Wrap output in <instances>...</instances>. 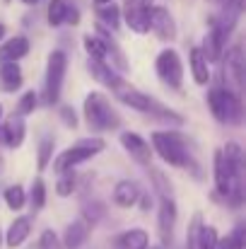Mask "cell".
I'll return each mask as SVG.
<instances>
[{
	"label": "cell",
	"mask_w": 246,
	"mask_h": 249,
	"mask_svg": "<svg viewBox=\"0 0 246 249\" xmlns=\"http://www.w3.org/2000/svg\"><path fill=\"white\" fill-rule=\"evenodd\" d=\"M150 143H152L150 145L152 153H157L166 165L179 167V169H191L196 177H200V172H198L200 167L193 160V155H191V150L186 145V138L181 133H176L171 128L169 131H155L150 136Z\"/></svg>",
	"instance_id": "1"
},
{
	"label": "cell",
	"mask_w": 246,
	"mask_h": 249,
	"mask_svg": "<svg viewBox=\"0 0 246 249\" xmlns=\"http://www.w3.org/2000/svg\"><path fill=\"white\" fill-rule=\"evenodd\" d=\"M58 116H61V121H63L68 128H78V114H75L73 107H61Z\"/></svg>",
	"instance_id": "35"
},
{
	"label": "cell",
	"mask_w": 246,
	"mask_h": 249,
	"mask_svg": "<svg viewBox=\"0 0 246 249\" xmlns=\"http://www.w3.org/2000/svg\"><path fill=\"white\" fill-rule=\"evenodd\" d=\"M155 73L166 87L171 89H181L183 85V63L179 51L174 49H162L155 58Z\"/></svg>",
	"instance_id": "6"
},
{
	"label": "cell",
	"mask_w": 246,
	"mask_h": 249,
	"mask_svg": "<svg viewBox=\"0 0 246 249\" xmlns=\"http://www.w3.org/2000/svg\"><path fill=\"white\" fill-rule=\"evenodd\" d=\"M138 203H140V211H143V213H150V208H152V198H150L148 194H143V191H140Z\"/></svg>",
	"instance_id": "38"
},
{
	"label": "cell",
	"mask_w": 246,
	"mask_h": 249,
	"mask_svg": "<svg viewBox=\"0 0 246 249\" xmlns=\"http://www.w3.org/2000/svg\"><path fill=\"white\" fill-rule=\"evenodd\" d=\"M2 198H5V206L10 208V211H22L24 206H27V191L19 186V184H15V186H7L5 189V194H2Z\"/></svg>",
	"instance_id": "25"
},
{
	"label": "cell",
	"mask_w": 246,
	"mask_h": 249,
	"mask_svg": "<svg viewBox=\"0 0 246 249\" xmlns=\"http://www.w3.org/2000/svg\"><path fill=\"white\" fill-rule=\"evenodd\" d=\"M24 83V75H22V68L19 63H0V87L5 92H17Z\"/></svg>",
	"instance_id": "21"
},
{
	"label": "cell",
	"mask_w": 246,
	"mask_h": 249,
	"mask_svg": "<svg viewBox=\"0 0 246 249\" xmlns=\"http://www.w3.org/2000/svg\"><path fill=\"white\" fill-rule=\"evenodd\" d=\"M118 141H121V145H123V150L138 162V165H145L150 167L152 162V148H150V143L143 138V136H138V133H131V131H123L121 136H118Z\"/></svg>",
	"instance_id": "10"
},
{
	"label": "cell",
	"mask_w": 246,
	"mask_h": 249,
	"mask_svg": "<svg viewBox=\"0 0 246 249\" xmlns=\"http://www.w3.org/2000/svg\"><path fill=\"white\" fill-rule=\"evenodd\" d=\"M106 148V141L99 138V136H89V138H80L75 145H70L68 150H63L58 158L51 160L53 172L61 174V172H68V169H75L78 165L92 160L94 155H99L101 150Z\"/></svg>",
	"instance_id": "4"
},
{
	"label": "cell",
	"mask_w": 246,
	"mask_h": 249,
	"mask_svg": "<svg viewBox=\"0 0 246 249\" xmlns=\"http://www.w3.org/2000/svg\"><path fill=\"white\" fill-rule=\"evenodd\" d=\"M217 240H220V235H217L215 225H205L203 223L200 237H198V249H217Z\"/></svg>",
	"instance_id": "31"
},
{
	"label": "cell",
	"mask_w": 246,
	"mask_h": 249,
	"mask_svg": "<svg viewBox=\"0 0 246 249\" xmlns=\"http://www.w3.org/2000/svg\"><path fill=\"white\" fill-rule=\"evenodd\" d=\"M150 29L162 41H174L176 39V22H174L171 12L166 7H162V5H152L150 7Z\"/></svg>",
	"instance_id": "12"
},
{
	"label": "cell",
	"mask_w": 246,
	"mask_h": 249,
	"mask_svg": "<svg viewBox=\"0 0 246 249\" xmlns=\"http://www.w3.org/2000/svg\"><path fill=\"white\" fill-rule=\"evenodd\" d=\"M39 249H56L58 247V237H56V232H51V230H46L41 237H39Z\"/></svg>",
	"instance_id": "36"
},
{
	"label": "cell",
	"mask_w": 246,
	"mask_h": 249,
	"mask_svg": "<svg viewBox=\"0 0 246 249\" xmlns=\"http://www.w3.org/2000/svg\"><path fill=\"white\" fill-rule=\"evenodd\" d=\"M150 7L152 5L140 2V0H126V5L121 10V17L126 19V24L135 34H148L150 32Z\"/></svg>",
	"instance_id": "9"
},
{
	"label": "cell",
	"mask_w": 246,
	"mask_h": 249,
	"mask_svg": "<svg viewBox=\"0 0 246 249\" xmlns=\"http://www.w3.org/2000/svg\"><path fill=\"white\" fill-rule=\"evenodd\" d=\"M0 247H2V230H0Z\"/></svg>",
	"instance_id": "44"
},
{
	"label": "cell",
	"mask_w": 246,
	"mask_h": 249,
	"mask_svg": "<svg viewBox=\"0 0 246 249\" xmlns=\"http://www.w3.org/2000/svg\"><path fill=\"white\" fill-rule=\"evenodd\" d=\"M36 107H39V94H36L34 89H29V92H24V94L19 97V102H17V114L27 119L29 114H34Z\"/></svg>",
	"instance_id": "30"
},
{
	"label": "cell",
	"mask_w": 246,
	"mask_h": 249,
	"mask_svg": "<svg viewBox=\"0 0 246 249\" xmlns=\"http://www.w3.org/2000/svg\"><path fill=\"white\" fill-rule=\"evenodd\" d=\"M24 136H27L24 116L12 114V116H7V119L0 124V141H2L10 150H17V148L24 143Z\"/></svg>",
	"instance_id": "13"
},
{
	"label": "cell",
	"mask_w": 246,
	"mask_h": 249,
	"mask_svg": "<svg viewBox=\"0 0 246 249\" xmlns=\"http://www.w3.org/2000/svg\"><path fill=\"white\" fill-rule=\"evenodd\" d=\"M138 196H140V186L131 179H121L116 186H114V194H111V201L118 206V208H131L138 203Z\"/></svg>",
	"instance_id": "18"
},
{
	"label": "cell",
	"mask_w": 246,
	"mask_h": 249,
	"mask_svg": "<svg viewBox=\"0 0 246 249\" xmlns=\"http://www.w3.org/2000/svg\"><path fill=\"white\" fill-rule=\"evenodd\" d=\"M53 150H56V138L53 136H46L41 138L39 148H36V169L39 172H46L51 160H53Z\"/></svg>",
	"instance_id": "24"
},
{
	"label": "cell",
	"mask_w": 246,
	"mask_h": 249,
	"mask_svg": "<svg viewBox=\"0 0 246 249\" xmlns=\"http://www.w3.org/2000/svg\"><path fill=\"white\" fill-rule=\"evenodd\" d=\"M188 71H191V78L196 85L205 87L210 83V63L205 61V56L200 53L198 46H191V51H188Z\"/></svg>",
	"instance_id": "17"
},
{
	"label": "cell",
	"mask_w": 246,
	"mask_h": 249,
	"mask_svg": "<svg viewBox=\"0 0 246 249\" xmlns=\"http://www.w3.org/2000/svg\"><path fill=\"white\" fill-rule=\"evenodd\" d=\"M66 24H80V10L75 7V5H68V10H66Z\"/></svg>",
	"instance_id": "37"
},
{
	"label": "cell",
	"mask_w": 246,
	"mask_h": 249,
	"mask_svg": "<svg viewBox=\"0 0 246 249\" xmlns=\"http://www.w3.org/2000/svg\"><path fill=\"white\" fill-rule=\"evenodd\" d=\"M208 107L210 114L220 121V124H242L244 116V107H242V94H237L234 89L225 87V85H215L208 92Z\"/></svg>",
	"instance_id": "3"
},
{
	"label": "cell",
	"mask_w": 246,
	"mask_h": 249,
	"mask_svg": "<svg viewBox=\"0 0 246 249\" xmlns=\"http://www.w3.org/2000/svg\"><path fill=\"white\" fill-rule=\"evenodd\" d=\"M22 2H24V5H36L39 0H22Z\"/></svg>",
	"instance_id": "42"
},
{
	"label": "cell",
	"mask_w": 246,
	"mask_h": 249,
	"mask_svg": "<svg viewBox=\"0 0 246 249\" xmlns=\"http://www.w3.org/2000/svg\"><path fill=\"white\" fill-rule=\"evenodd\" d=\"M227 36H230V34H227L225 29H220L217 24H210V32L205 34L203 44L198 46V49H200V53L205 56V61H208V63H217V61L225 56Z\"/></svg>",
	"instance_id": "11"
},
{
	"label": "cell",
	"mask_w": 246,
	"mask_h": 249,
	"mask_svg": "<svg viewBox=\"0 0 246 249\" xmlns=\"http://www.w3.org/2000/svg\"><path fill=\"white\" fill-rule=\"evenodd\" d=\"M5 2H12V0H5Z\"/></svg>",
	"instance_id": "47"
},
{
	"label": "cell",
	"mask_w": 246,
	"mask_h": 249,
	"mask_svg": "<svg viewBox=\"0 0 246 249\" xmlns=\"http://www.w3.org/2000/svg\"><path fill=\"white\" fill-rule=\"evenodd\" d=\"M97 36H99V39L104 41V46H106V61L111 58V68L118 71V73H126V71H128V58H126L123 49L118 46V41L111 36V29L104 27V24H97Z\"/></svg>",
	"instance_id": "14"
},
{
	"label": "cell",
	"mask_w": 246,
	"mask_h": 249,
	"mask_svg": "<svg viewBox=\"0 0 246 249\" xmlns=\"http://www.w3.org/2000/svg\"><path fill=\"white\" fill-rule=\"evenodd\" d=\"M75 186H78V177H75V169L61 172V179L56 181V194H58L61 198H68V196H73Z\"/></svg>",
	"instance_id": "27"
},
{
	"label": "cell",
	"mask_w": 246,
	"mask_h": 249,
	"mask_svg": "<svg viewBox=\"0 0 246 249\" xmlns=\"http://www.w3.org/2000/svg\"><path fill=\"white\" fill-rule=\"evenodd\" d=\"M148 249H164V247H148Z\"/></svg>",
	"instance_id": "46"
},
{
	"label": "cell",
	"mask_w": 246,
	"mask_h": 249,
	"mask_svg": "<svg viewBox=\"0 0 246 249\" xmlns=\"http://www.w3.org/2000/svg\"><path fill=\"white\" fill-rule=\"evenodd\" d=\"M66 73H68L66 51H61V49L51 51L49 58H46V78H44V97H41V102L46 107L58 104L61 92H63V83H66Z\"/></svg>",
	"instance_id": "5"
},
{
	"label": "cell",
	"mask_w": 246,
	"mask_h": 249,
	"mask_svg": "<svg viewBox=\"0 0 246 249\" xmlns=\"http://www.w3.org/2000/svg\"><path fill=\"white\" fill-rule=\"evenodd\" d=\"M225 80L227 87L234 89L237 94L244 92V53L239 44H234L225 56Z\"/></svg>",
	"instance_id": "8"
},
{
	"label": "cell",
	"mask_w": 246,
	"mask_h": 249,
	"mask_svg": "<svg viewBox=\"0 0 246 249\" xmlns=\"http://www.w3.org/2000/svg\"><path fill=\"white\" fill-rule=\"evenodd\" d=\"M220 2L222 7H237V10H244V0H215Z\"/></svg>",
	"instance_id": "39"
},
{
	"label": "cell",
	"mask_w": 246,
	"mask_h": 249,
	"mask_svg": "<svg viewBox=\"0 0 246 249\" xmlns=\"http://www.w3.org/2000/svg\"><path fill=\"white\" fill-rule=\"evenodd\" d=\"M29 235H32V218H29V215H17V218L10 223L7 232L2 235V240H5V247L17 249L29 240Z\"/></svg>",
	"instance_id": "15"
},
{
	"label": "cell",
	"mask_w": 246,
	"mask_h": 249,
	"mask_svg": "<svg viewBox=\"0 0 246 249\" xmlns=\"http://www.w3.org/2000/svg\"><path fill=\"white\" fill-rule=\"evenodd\" d=\"M114 247L116 249H148L150 247V235L143 228H131L121 235L114 237Z\"/></svg>",
	"instance_id": "19"
},
{
	"label": "cell",
	"mask_w": 246,
	"mask_h": 249,
	"mask_svg": "<svg viewBox=\"0 0 246 249\" xmlns=\"http://www.w3.org/2000/svg\"><path fill=\"white\" fill-rule=\"evenodd\" d=\"M87 71H89V75H92L97 83H101L104 87H111L114 80L121 75V73H116L106 61H94V58H89V61H87Z\"/></svg>",
	"instance_id": "22"
},
{
	"label": "cell",
	"mask_w": 246,
	"mask_h": 249,
	"mask_svg": "<svg viewBox=\"0 0 246 249\" xmlns=\"http://www.w3.org/2000/svg\"><path fill=\"white\" fill-rule=\"evenodd\" d=\"M97 17H99V24H104V27H109L111 32H116L118 24H121V7L114 5V2L99 5V7H97Z\"/></svg>",
	"instance_id": "23"
},
{
	"label": "cell",
	"mask_w": 246,
	"mask_h": 249,
	"mask_svg": "<svg viewBox=\"0 0 246 249\" xmlns=\"http://www.w3.org/2000/svg\"><path fill=\"white\" fill-rule=\"evenodd\" d=\"M227 240H230L232 249H244L246 247V228L244 225H237V228L232 230V235H227Z\"/></svg>",
	"instance_id": "34"
},
{
	"label": "cell",
	"mask_w": 246,
	"mask_h": 249,
	"mask_svg": "<svg viewBox=\"0 0 246 249\" xmlns=\"http://www.w3.org/2000/svg\"><path fill=\"white\" fill-rule=\"evenodd\" d=\"M140 2H148V5H152V0H140Z\"/></svg>",
	"instance_id": "45"
},
{
	"label": "cell",
	"mask_w": 246,
	"mask_h": 249,
	"mask_svg": "<svg viewBox=\"0 0 246 249\" xmlns=\"http://www.w3.org/2000/svg\"><path fill=\"white\" fill-rule=\"evenodd\" d=\"M29 203L34 211H41L46 206V181L41 177H36L32 181V189H29Z\"/></svg>",
	"instance_id": "28"
},
{
	"label": "cell",
	"mask_w": 246,
	"mask_h": 249,
	"mask_svg": "<svg viewBox=\"0 0 246 249\" xmlns=\"http://www.w3.org/2000/svg\"><path fill=\"white\" fill-rule=\"evenodd\" d=\"M5 34H7V27H5V24H2V22H0V41H2V39H5Z\"/></svg>",
	"instance_id": "40"
},
{
	"label": "cell",
	"mask_w": 246,
	"mask_h": 249,
	"mask_svg": "<svg viewBox=\"0 0 246 249\" xmlns=\"http://www.w3.org/2000/svg\"><path fill=\"white\" fill-rule=\"evenodd\" d=\"M82 46H84V51H87L89 58H94V61H106V46H104V41H101L97 34H84Z\"/></svg>",
	"instance_id": "26"
},
{
	"label": "cell",
	"mask_w": 246,
	"mask_h": 249,
	"mask_svg": "<svg viewBox=\"0 0 246 249\" xmlns=\"http://www.w3.org/2000/svg\"><path fill=\"white\" fill-rule=\"evenodd\" d=\"M176 218H179V208L174 196H160V208H157V232L164 247L171 245L174 240V228H176Z\"/></svg>",
	"instance_id": "7"
},
{
	"label": "cell",
	"mask_w": 246,
	"mask_h": 249,
	"mask_svg": "<svg viewBox=\"0 0 246 249\" xmlns=\"http://www.w3.org/2000/svg\"><path fill=\"white\" fill-rule=\"evenodd\" d=\"M89 232H92V225H87L84 220H73L68 228H66V232H63V247L66 249H80L84 242H87V237H89Z\"/></svg>",
	"instance_id": "20"
},
{
	"label": "cell",
	"mask_w": 246,
	"mask_h": 249,
	"mask_svg": "<svg viewBox=\"0 0 246 249\" xmlns=\"http://www.w3.org/2000/svg\"><path fill=\"white\" fill-rule=\"evenodd\" d=\"M104 215V206L99 203V201H94V203H89L87 208H84V213H82V220L87 223V225H97V220Z\"/></svg>",
	"instance_id": "33"
},
{
	"label": "cell",
	"mask_w": 246,
	"mask_h": 249,
	"mask_svg": "<svg viewBox=\"0 0 246 249\" xmlns=\"http://www.w3.org/2000/svg\"><path fill=\"white\" fill-rule=\"evenodd\" d=\"M97 5H106V2H114V0H94Z\"/></svg>",
	"instance_id": "41"
},
{
	"label": "cell",
	"mask_w": 246,
	"mask_h": 249,
	"mask_svg": "<svg viewBox=\"0 0 246 249\" xmlns=\"http://www.w3.org/2000/svg\"><path fill=\"white\" fill-rule=\"evenodd\" d=\"M66 10H68V2H66V0H51V2H49V12H46L49 24H51V27L66 24Z\"/></svg>",
	"instance_id": "29"
},
{
	"label": "cell",
	"mask_w": 246,
	"mask_h": 249,
	"mask_svg": "<svg viewBox=\"0 0 246 249\" xmlns=\"http://www.w3.org/2000/svg\"><path fill=\"white\" fill-rule=\"evenodd\" d=\"M150 177H152V184H155V189L160 191V196H171V181L166 179L164 172L150 167Z\"/></svg>",
	"instance_id": "32"
},
{
	"label": "cell",
	"mask_w": 246,
	"mask_h": 249,
	"mask_svg": "<svg viewBox=\"0 0 246 249\" xmlns=\"http://www.w3.org/2000/svg\"><path fill=\"white\" fill-rule=\"evenodd\" d=\"M0 124H2V104H0Z\"/></svg>",
	"instance_id": "43"
},
{
	"label": "cell",
	"mask_w": 246,
	"mask_h": 249,
	"mask_svg": "<svg viewBox=\"0 0 246 249\" xmlns=\"http://www.w3.org/2000/svg\"><path fill=\"white\" fill-rule=\"evenodd\" d=\"M84 124L94 133H106V131H118L121 128V116L111 107V102L101 92H89L82 104Z\"/></svg>",
	"instance_id": "2"
},
{
	"label": "cell",
	"mask_w": 246,
	"mask_h": 249,
	"mask_svg": "<svg viewBox=\"0 0 246 249\" xmlns=\"http://www.w3.org/2000/svg\"><path fill=\"white\" fill-rule=\"evenodd\" d=\"M29 53V39L27 36H12L0 41V63H19Z\"/></svg>",
	"instance_id": "16"
}]
</instances>
